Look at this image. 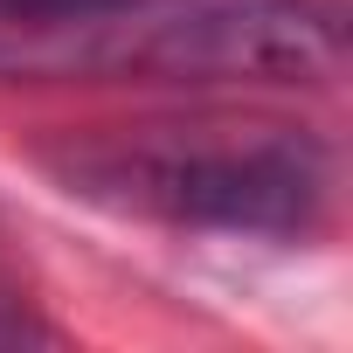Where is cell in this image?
<instances>
[{
  "instance_id": "obj_2",
  "label": "cell",
  "mask_w": 353,
  "mask_h": 353,
  "mask_svg": "<svg viewBox=\"0 0 353 353\" xmlns=\"http://www.w3.org/2000/svg\"><path fill=\"white\" fill-rule=\"evenodd\" d=\"M346 70L339 0H181L152 8L139 77L159 83H256L319 90Z\"/></svg>"
},
{
  "instance_id": "obj_4",
  "label": "cell",
  "mask_w": 353,
  "mask_h": 353,
  "mask_svg": "<svg viewBox=\"0 0 353 353\" xmlns=\"http://www.w3.org/2000/svg\"><path fill=\"white\" fill-rule=\"evenodd\" d=\"M8 8H42V14H152L181 0H8Z\"/></svg>"
},
{
  "instance_id": "obj_1",
  "label": "cell",
  "mask_w": 353,
  "mask_h": 353,
  "mask_svg": "<svg viewBox=\"0 0 353 353\" xmlns=\"http://www.w3.org/2000/svg\"><path fill=\"white\" fill-rule=\"evenodd\" d=\"M49 173L111 215L222 236H305L332 201V152L277 118L125 125L49 152Z\"/></svg>"
},
{
  "instance_id": "obj_3",
  "label": "cell",
  "mask_w": 353,
  "mask_h": 353,
  "mask_svg": "<svg viewBox=\"0 0 353 353\" xmlns=\"http://www.w3.org/2000/svg\"><path fill=\"white\" fill-rule=\"evenodd\" d=\"M56 332L28 312V298L14 291V277H8V263H0V346H49Z\"/></svg>"
}]
</instances>
